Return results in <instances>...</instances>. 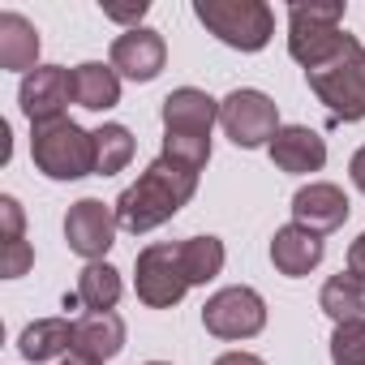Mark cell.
<instances>
[{"label":"cell","mask_w":365,"mask_h":365,"mask_svg":"<svg viewBox=\"0 0 365 365\" xmlns=\"http://www.w3.org/2000/svg\"><path fill=\"white\" fill-rule=\"evenodd\" d=\"M194 194H198V172L185 168V163H176V159H168V155H159V159L146 163V172L133 180L129 190H120L116 220H120L125 232L142 237V232H155L159 224H168Z\"/></svg>","instance_id":"cell-1"},{"label":"cell","mask_w":365,"mask_h":365,"mask_svg":"<svg viewBox=\"0 0 365 365\" xmlns=\"http://www.w3.org/2000/svg\"><path fill=\"white\" fill-rule=\"evenodd\" d=\"M361 39L344 31V0H327V5H292L288 9V56L314 73L335 65L339 56L356 52Z\"/></svg>","instance_id":"cell-2"},{"label":"cell","mask_w":365,"mask_h":365,"mask_svg":"<svg viewBox=\"0 0 365 365\" xmlns=\"http://www.w3.org/2000/svg\"><path fill=\"white\" fill-rule=\"evenodd\" d=\"M31 159L48 180H82L95 176V133L78 120H43L31 125Z\"/></svg>","instance_id":"cell-3"},{"label":"cell","mask_w":365,"mask_h":365,"mask_svg":"<svg viewBox=\"0 0 365 365\" xmlns=\"http://www.w3.org/2000/svg\"><path fill=\"white\" fill-rule=\"evenodd\" d=\"M194 18L237 52H262L275 35V14L262 0H194Z\"/></svg>","instance_id":"cell-4"},{"label":"cell","mask_w":365,"mask_h":365,"mask_svg":"<svg viewBox=\"0 0 365 365\" xmlns=\"http://www.w3.org/2000/svg\"><path fill=\"white\" fill-rule=\"evenodd\" d=\"M220 125H224L228 142L241 146V150L271 146L275 133L284 129L275 99L262 95V91H254V86H241V91H232L228 99H220Z\"/></svg>","instance_id":"cell-5"},{"label":"cell","mask_w":365,"mask_h":365,"mask_svg":"<svg viewBox=\"0 0 365 365\" xmlns=\"http://www.w3.org/2000/svg\"><path fill=\"white\" fill-rule=\"evenodd\" d=\"M133 288H138V301L142 305L172 309L180 297L190 292L185 267H180V245L155 241V245L138 250V258H133Z\"/></svg>","instance_id":"cell-6"},{"label":"cell","mask_w":365,"mask_h":365,"mask_svg":"<svg viewBox=\"0 0 365 365\" xmlns=\"http://www.w3.org/2000/svg\"><path fill=\"white\" fill-rule=\"evenodd\" d=\"M305 82L335 120H365V43L335 65L305 73Z\"/></svg>","instance_id":"cell-7"},{"label":"cell","mask_w":365,"mask_h":365,"mask_svg":"<svg viewBox=\"0 0 365 365\" xmlns=\"http://www.w3.org/2000/svg\"><path fill=\"white\" fill-rule=\"evenodd\" d=\"M202 327L215 339H254L267 327V301L254 288H245V284L220 288L202 305Z\"/></svg>","instance_id":"cell-8"},{"label":"cell","mask_w":365,"mask_h":365,"mask_svg":"<svg viewBox=\"0 0 365 365\" xmlns=\"http://www.w3.org/2000/svg\"><path fill=\"white\" fill-rule=\"evenodd\" d=\"M116 207H108L103 198H78L65 215V241L86 262H103V254L116 245Z\"/></svg>","instance_id":"cell-9"},{"label":"cell","mask_w":365,"mask_h":365,"mask_svg":"<svg viewBox=\"0 0 365 365\" xmlns=\"http://www.w3.org/2000/svg\"><path fill=\"white\" fill-rule=\"evenodd\" d=\"M18 103L26 112L31 125H43V120H61L65 108L73 103V78L65 65H39L35 73L22 78L18 86Z\"/></svg>","instance_id":"cell-10"},{"label":"cell","mask_w":365,"mask_h":365,"mask_svg":"<svg viewBox=\"0 0 365 365\" xmlns=\"http://www.w3.org/2000/svg\"><path fill=\"white\" fill-rule=\"evenodd\" d=\"M108 65L129 78V82H155L168 65V43L159 31L150 26H138V31H125L112 39V52H108Z\"/></svg>","instance_id":"cell-11"},{"label":"cell","mask_w":365,"mask_h":365,"mask_svg":"<svg viewBox=\"0 0 365 365\" xmlns=\"http://www.w3.org/2000/svg\"><path fill=\"white\" fill-rule=\"evenodd\" d=\"M348 211H352L348 194L339 185H331V180H309V185H301L292 194V224H301V228H309L318 237L344 228Z\"/></svg>","instance_id":"cell-12"},{"label":"cell","mask_w":365,"mask_h":365,"mask_svg":"<svg viewBox=\"0 0 365 365\" xmlns=\"http://www.w3.org/2000/svg\"><path fill=\"white\" fill-rule=\"evenodd\" d=\"M163 133H190V138H211L215 120H220V99H211L207 91L198 86H176L163 108Z\"/></svg>","instance_id":"cell-13"},{"label":"cell","mask_w":365,"mask_h":365,"mask_svg":"<svg viewBox=\"0 0 365 365\" xmlns=\"http://www.w3.org/2000/svg\"><path fill=\"white\" fill-rule=\"evenodd\" d=\"M271 163L279 172H292V176H305V172H322L327 163V138L309 125H284L275 133V142L267 146Z\"/></svg>","instance_id":"cell-14"},{"label":"cell","mask_w":365,"mask_h":365,"mask_svg":"<svg viewBox=\"0 0 365 365\" xmlns=\"http://www.w3.org/2000/svg\"><path fill=\"white\" fill-rule=\"evenodd\" d=\"M322 254H327L322 237L309 232V228H301V224H284V228H275V237H271V262H275V271L288 275V279L309 275V271L322 262Z\"/></svg>","instance_id":"cell-15"},{"label":"cell","mask_w":365,"mask_h":365,"mask_svg":"<svg viewBox=\"0 0 365 365\" xmlns=\"http://www.w3.org/2000/svg\"><path fill=\"white\" fill-rule=\"evenodd\" d=\"M120 348H125V318L116 309L73 318V352L78 356H91V361L108 365Z\"/></svg>","instance_id":"cell-16"},{"label":"cell","mask_w":365,"mask_h":365,"mask_svg":"<svg viewBox=\"0 0 365 365\" xmlns=\"http://www.w3.org/2000/svg\"><path fill=\"white\" fill-rule=\"evenodd\" d=\"M0 69L9 73H35L39 69V31L31 18L5 9L0 14Z\"/></svg>","instance_id":"cell-17"},{"label":"cell","mask_w":365,"mask_h":365,"mask_svg":"<svg viewBox=\"0 0 365 365\" xmlns=\"http://www.w3.org/2000/svg\"><path fill=\"white\" fill-rule=\"evenodd\" d=\"M73 78V103L86 112H108L120 103V73L103 61H82L69 69Z\"/></svg>","instance_id":"cell-18"},{"label":"cell","mask_w":365,"mask_h":365,"mask_svg":"<svg viewBox=\"0 0 365 365\" xmlns=\"http://www.w3.org/2000/svg\"><path fill=\"white\" fill-rule=\"evenodd\" d=\"M18 348L26 361L43 365V361H56L65 352H73V322L69 318H35L22 335H18Z\"/></svg>","instance_id":"cell-19"},{"label":"cell","mask_w":365,"mask_h":365,"mask_svg":"<svg viewBox=\"0 0 365 365\" xmlns=\"http://www.w3.org/2000/svg\"><path fill=\"white\" fill-rule=\"evenodd\" d=\"M318 305H322V314H327L335 327L361 322V318H365V279L352 275V271L331 275V279L322 284V292H318Z\"/></svg>","instance_id":"cell-20"},{"label":"cell","mask_w":365,"mask_h":365,"mask_svg":"<svg viewBox=\"0 0 365 365\" xmlns=\"http://www.w3.org/2000/svg\"><path fill=\"white\" fill-rule=\"evenodd\" d=\"M73 292L86 305V314H108V309H116L125 284H120V271L112 262H86L78 271V288Z\"/></svg>","instance_id":"cell-21"},{"label":"cell","mask_w":365,"mask_h":365,"mask_svg":"<svg viewBox=\"0 0 365 365\" xmlns=\"http://www.w3.org/2000/svg\"><path fill=\"white\" fill-rule=\"evenodd\" d=\"M176 245H180V267H185L190 288L194 284H211L224 271V262H228V250H224L220 237H190V241H176Z\"/></svg>","instance_id":"cell-22"},{"label":"cell","mask_w":365,"mask_h":365,"mask_svg":"<svg viewBox=\"0 0 365 365\" xmlns=\"http://www.w3.org/2000/svg\"><path fill=\"white\" fill-rule=\"evenodd\" d=\"M133 150H138V142L125 125H116V120L99 125L95 129V176H116L120 168H129Z\"/></svg>","instance_id":"cell-23"},{"label":"cell","mask_w":365,"mask_h":365,"mask_svg":"<svg viewBox=\"0 0 365 365\" xmlns=\"http://www.w3.org/2000/svg\"><path fill=\"white\" fill-rule=\"evenodd\" d=\"M159 155H168V159H176V163H185V168H194V172H202L207 159H211V138L163 133V150H159Z\"/></svg>","instance_id":"cell-24"},{"label":"cell","mask_w":365,"mask_h":365,"mask_svg":"<svg viewBox=\"0 0 365 365\" xmlns=\"http://www.w3.org/2000/svg\"><path fill=\"white\" fill-rule=\"evenodd\" d=\"M331 361L335 365H365V318L335 327V335H331Z\"/></svg>","instance_id":"cell-25"},{"label":"cell","mask_w":365,"mask_h":365,"mask_svg":"<svg viewBox=\"0 0 365 365\" xmlns=\"http://www.w3.org/2000/svg\"><path fill=\"white\" fill-rule=\"evenodd\" d=\"M31 267H35V250H31L26 237L22 241H0V275L5 279H22Z\"/></svg>","instance_id":"cell-26"},{"label":"cell","mask_w":365,"mask_h":365,"mask_svg":"<svg viewBox=\"0 0 365 365\" xmlns=\"http://www.w3.org/2000/svg\"><path fill=\"white\" fill-rule=\"evenodd\" d=\"M26 237V215H22V202L14 194L0 198V241H22Z\"/></svg>","instance_id":"cell-27"},{"label":"cell","mask_w":365,"mask_h":365,"mask_svg":"<svg viewBox=\"0 0 365 365\" xmlns=\"http://www.w3.org/2000/svg\"><path fill=\"white\" fill-rule=\"evenodd\" d=\"M146 9H150L146 0H138V5H129V9L108 5V9H103V18H112V22H129V31H138V22H142V14H146Z\"/></svg>","instance_id":"cell-28"},{"label":"cell","mask_w":365,"mask_h":365,"mask_svg":"<svg viewBox=\"0 0 365 365\" xmlns=\"http://www.w3.org/2000/svg\"><path fill=\"white\" fill-rule=\"evenodd\" d=\"M348 271L365 279V232H361V237H356V241L348 245Z\"/></svg>","instance_id":"cell-29"},{"label":"cell","mask_w":365,"mask_h":365,"mask_svg":"<svg viewBox=\"0 0 365 365\" xmlns=\"http://www.w3.org/2000/svg\"><path fill=\"white\" fill-rule=\"evenodd\" d=\"M215 365H267V361H262V356H254V352H245V348H237V352L215 356Z\"/></svg>","instance_id":"cell-30"},{"label":"cell","mask_w":365,"mask_h":365,"mask_svg":"<svg viewBox=\"0 0 365 365\" xmlns=\"http://www.w3.org/2000/svg\"><path fill=\"white\" fill-rule=\"evenodd\" d=\"M348 176H352V185H356V190L365 194V146H361V150L352 155V163H348Z\"/></svg>","instance_id":"cell-31"},{"label":"cell","mask_w":365,"mask_h":365,"mask_svg":"<svg viewBox=\"0 0 365 365\" xmlns=\"http://www.w3.org/2000/svg\"><path fill=\"white\" fill-rule=\"evenodd\" d=\"M61 365H99V361H91V356H78V352H69Z\"/></svg>","instance_id":"cell-32"},{"label":"cell","mask_w":365,"mask_h":365,"mask_svg":"<svg viewBox=\"0 0 365 365\" xmlns=\"http://www.w3.org/2000/svg\"><path fill=\"white\" fill-rule=\"evenodd\" d=\"M146 365H168V361H146Z\"/></svg>","instance_id":"cell-33"}]
</instances>
